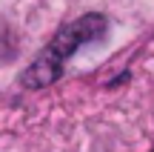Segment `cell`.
I'll list each match as a JSON object with an SVG mask.
<instances>
[{"instance_id":"1","label":"cell","mask_w":154,"mask_h":152,"mask_svg":"<svg viewBox=\"0 0 154 152\" xmlns=\"http://www.w3.org/2000/svg\"><path fill=\"white\" fill-rule=\"evenodd\" d=\"M106 34V17L103 15H83L63 26L54 37L49 40L43 52L32 60V66L23 72V86L26 89H43V86L54 83L63 72V63L74 55L80 46L94 43Z\"/></svg>"}]
</instances>
